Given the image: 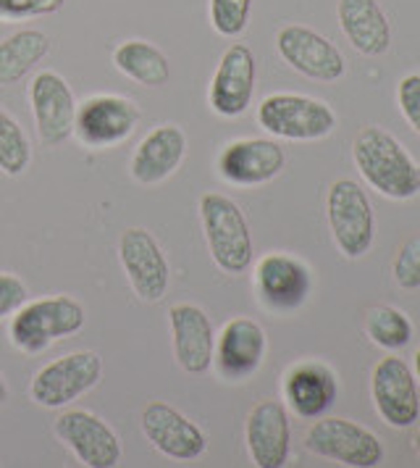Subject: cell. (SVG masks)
<instances>
[{"instance_id": "8fae6325", "label": "cell", "mask_w": 420, "mask_h": 468, "mask_svg": "<svg viewBox=\"0 0 420 468\" xmlns=\"http://www.w3.org/2000/svg\"><path fill=\"white\" fill-rule=\"evenodd\" d=\"M119 256L124 263V271L129 282H131V290L147 303H155L166 295L168 290V263L161 245L155 242V237L140 229V227H131L121 232L119 239Z\"/></svg>"}, {"instance_id": "d6a6232c", "label": "cell", "mask_w": 420, "mask_h": 468, "mask_svg": "<svg viewBox=\"0 0 420 468\" xmlns=\"http://www.w3.org/2000/svg\"><path fill=\"white\" fill-rule=\"evenodd\" d=\"M5 395H8V389H5V382H3V377H0V405L5 403Z\"/></svg>"}, {"instance_id": "e0dca14e", "label": "cell", "mask_w": 420, "mask_h": 468, "mask_svg": "<svg viewBox=\"0 0 420 468\" xmlns=\"http://www.w3.org/2000/svg\"><path fill=\"white\" fill-rule=\"evenodd\" d=\"M281 169H284V150L273 140H236L226 145L218 158L221 176L239 187L271 182Z\"/></svg>"}, {"instance_id": "7402d4cb", "label": "cell", "mask_w": 420, "mask_h": 468, "mask_svg": "<svg viewBox=\"0 0 420 468\" xmlns=\"http://www.w3.org/2000/svg\"><path fill=\"white\" fill-rule=\"evenodd\" d=\"M339 24L362 56H381L392 43V29L378 0H339Z\"/></svg>"}, {"instance_id": "277c9868", "label": "cell", "mask_w": 420, "mask_h": 468, "mask_svg": "<svg viewBox=\"0 0 420 468\" xmlns=\"http://www.w3.org/2000/svg\"><path fill=\"white\" fill-rule=\"evenodd\" d=\"M257 122L266 132L284 140H320L336 127L334 111L326 103L294 92L268 95L257 106Z\"/></svg>"}, {"instance_id": "52a82bcc", "label": "cell", "mask_w": 420, "mask_h": 468, "mask_svg": "<svg viewBox=\"0 0 420 468\" xmlns=\"http://www.w3.org/2000/svg\"><path fill=\"white\" fill-rule=\"evenodd\" d=\"M326 211L339 250L347 258L365 256L373 242V208L365 192L352 179H339L329 190Z\"/></svg>"}, {"instance_id": "d4e9b609", "label": "cell", "mask_w": 420, "mask_h": 468, "mask_svg": "<svg viewBox=\"0 0 420 468\" xmlns=\"http://www.w3.org/2000/svg\"><path fill=\"white\" fill-rule=\"evenodd\" d=\"M50 50V40L40 29H21L16 35L5 37L0 43V85L19 82L26 71H32L35 64Z\"/></svg>"}, {"instance_id": "5bb4252c", "label": "cell", "mask_w": 420, "mask_h": 468, "mask_svg": "<svg viewBox=\"0 0 420 468\" xmlns=\"http://www.w3.org/2000/svg\"><path fill=\"white\" fill-rule=\"evenodd\" d=\"M142 431L155 450L173 461H194L208 450V440L197 426L163 400H152L142 410Z\"/></svg>"}, {"instance_id": "ac0fdd59", "label": "cell", "mask_w": 420, "mask_h": 468, "mask_svg": "<svg viewBox=\"0 0 420 468\" xmlns=\"http://www.w3.org/2000/svg\"><path fill=\"white\" fill-rule=\"evenodd\" d=\"M260 300L273 311H292L310 292V271L284 253L266 256L255 269Z\"/></svg>"}, {"instance_id": "9a60e30c", "label": "cell", "mask_w": 420, "mask_h": 468, "mask_svg": "<svg viewBox=\"0 0 420 468\" xmlns=\"http://www.w3.org/2000/svg\"><path fill=\"white\" fill-rule=\"evenodd\" d=\"M252 92H255V56L247 45H229L210 82V108L218 116L234 119L247 111Z\"/></svg>"}, {"instance_id": "8992f818", "label": "cell", "mask_w": 420, "mask_h": 468, "mask_svg": "<svg viewBox=\"0 0 420 468\" xmlns=\"http://www.w3.org/2000/svg\"><path fill=\"white\" fill-rule=\"evenodd\" d=\"M305 445L320 458H331L341 466L371 468L381 463L383 447L373 431L347 419H320L308 429Z\"/></svg>"}, {"instance_id": "836d02e7", "label": "cell", "mask_w": 420, "mask_h": 468, "mask_svg": "<svg viewBox=\"0 0 420 468\" xmlns=\"http://www.w3.org/2000/svg\"><path fill=\"white\" fill-rule=\"evenodd\" d=\"M415 371H418V379H420V350L415 353Z\"/></svg>"}, {"instance_id": "603a6c76", "label": "cell", "mask_w": 420, "mask_h": 468, "mask_svg": "<svg viewBox=\"0 0 420 468\" xmlns=\"http://www.w3.org/2000/svg\"><path fill=\"white\" fill-rule=\"evenodd\" d=\"M287 403L299 419H318L329 410L336 398L334 374L320 363L294 366L284 382Z\"/></svg>"}, {"instance_id": "7a4b0ae2", "label": "cell", "mask_w": 420, "mask_h": 468, "mask_svg": "<svg viewBox=\"0 0 420 468\" xmlns=\"http://www.w3.org/2000/svg\"><path fill=\"white\" fill-rule=\"evenodd\" d=\"M84 326V308L68 295L24 303L11 321V340L26 356H37L56 340L77 335Z\"/></svg>"}, {"instance_id": "5b68a950", "label": "cell", "mask_w": 420, "mask_h": 468, "mask_svg": "<svg viewBox=\"0 0 420 468\" xmlns=\"http://www.w3.org/2000/svg\"><path fill=\"white\" fill-rule=\"evenodd\" d=\"M103 377V361L92 350L68 353L42 366L29 384L32 400L42 408H63L82 398Z\"/></svg>"}, {"instance_id": "e575fe53", "label": "cell", "mask_w": 420, "mask_h": 468, "mask_svg": "<svg viewBox=\"0 0 420 468\" xmlns=\"http://www.w3.org/2000/svg\"><path fill=\"white\" fill-rule=\"evenodd\" d=\"M415 450H418V455H420V431L415 434Z\"/></svg>"}, {"instance_id": "6da1fadb", "label": "cell", "mask_w": 420, "mask_h": 468, "mask_svg": "<svg viewBox=\"0 0 420 468\" xmlns=\"http://www.w3.org/2000/svg\"><path fill=\"white\" fill-rule=\"evenodd\" d=\"M352 155L362 179L381 195L392 200H407L420 192V166L386 129H360Z\"/></svg>"}, {"instance_id": "4316f807", "label": "cell", "mask_w": 420, "mask_h": 468, "mask_svg": "<svg viewBox=\"0 0 420 468\" xmlns=\"http://www.w3.org/2000/svg\"><path fill=\"white\" fill-rule=\"evenodd\" d=\"M29 158H32V148L24 129L14 122V116H8L0 108V169L8 176H16L29 166Z\"/></svg>"}, {"instance_id": "4fadbf2b", "label": "cell", "mask_w": 420, "mask_h": 468, "mask_svg": "<svg viewBox=\"0 0 420 468\" xmlns=\"http://www.w3.org/2000/svg\"><path fill=\"white\" fill-rule=\"evenodd\" d=\"M276 48L294 71L310 80L334 82L344 74V58L336 50V45L308 27H299V24L284 27L276 37Z\"/></svg>"}, {"instance_id": "30bf717a", "label": "cell", "mask_w": 420, "mask_h": 468, "mask_svg": "<svg viewBox=\"0 0 420 468\" xmlns=\"http://www.w3.org/2000/svg\"><path fill=\"white\" fill-rule=\"evenodd\" d=\"M371 395L381 419L394 429H407L418 421L420 400L415 377L402 358H383L373 368Z\"/></svg>"}, {"instance_id": "83f0119b", "label": "cell", "mask_w": 420, "mask_h": 468, "mask_svg": "<svg viewBox=\"0 0 420 468\" xmlns=\"http://www.w3.org/2000/svg\"><path fill=\"white\" fill-rule=\"evenodd\" d=\"M252 0H210V24L218 35L236 37L250 19Z\"/></svg>"}, {"instance_id": "f546056e", "label": "cell", "mask_w": 420, "mask_h": 468, "mask_svg": "<svg viewBox=\"0 0 420 468\" xmlns=\"http://www.w3.org/2000/svg\"><path fill=\"white\" fill-rule=\"evenodd\" d=\"M66 0H0V19H32L61 11Z\"/></svg>"}, {"instance_id": "2e32d148", "label": "cell", "mask_w": 420, "mask_h": 468, "mask_svg": "<svg viewBox=\"0 0 420 468\" xmlns=\"http://www.w3.org/2000/svg\"><path fill=\"white\" fill-rule=\"evenodd\" d=\"M168 319H171L173 353H176L179 366L187 374L208 371L213 363L215 340H213L210 319L203 314V308H197L192 303H179V305H171Z\"/></svg>"}, {"instance_id": "44dd1931", "label": "cell", "mask_w": 420, "mask_h": 468, "mask_svg": "<svg viewBox=\"0 0 420 468\" xmlns=\"http://www.w3.org/2000/svg\"><path fill=\"white\" fill-rule=\"evenodd\" d=\"M184 153H187L184 132L173 124H161L140 143L131 158V176L140 185H158L179 169Z\"/></svg>"}, {"instance_id": "ffe728a7", "label": "cell", "mask_w": 420, "mask_h": 468, "mask_svg": "<svg viewBox=\"0 0 420 468\" xmlns=\"http://www.w3.org/2000/svg\"><path fill=\"white\" fill-rule=\"evenodd\" d=\"M215 363L221 377L247 379L266 356V332L252 319H231L215 345Z\"/></svg>"}, {"instance_id": "d6986e66", "label": "cell", "mask_w": 420, "mask_h": 468, "mask_svg": "<svg viewBox=\"0 0 420 468\" xmlns=\"http://www.w3.org/2000/svg\"><path fill=\"white\" fill-rule=\"evenodd\" d=\"M247 450L257 468H281L289 458V419L278 400H263L247 419Z\"/></svg>"}, {"instance_id": "9c48e42d", "label": "cell", "mask_w": 420, "mask_h": 468, "mask_svg": "<svg viewBox=\"0 0 420 468\" xmlns=\"http://www.w3.org/2000/svg\"><path fill=\"white\" fill-rule=\"evenodd\" d=\"M140 122L134 103L119 95H95L77 108L74 132L87 148H110L124 143Z\"/></svg>"}, {"instance_id": "1f68e13d", "label": "cell", "mask_w": 420, "mask_h": 468, "mask_svg": "<svg viewBox=\"0 0 420 468\" xmlns=\"http://www.w3.org/2000/svg\"><path fill=\"white\" fill-rule=\"evenodd\" d=\"M29 292L16 274H0V319L16 314L26 303Z\"/></svg>"}, {"instance_id": "f1b7e54d", "label": "cell", "mask_w": 420, "mask_h": 468, "mask_svg": "<svg viewBox=\"0 0 420 468\" xmlns=\"http://www.w3.org/2000/svg\"><path fill=\"white\" fill-rule=\"evenodd\" d=\"M394 277L399 287L404 290H418L420 287V237H410L394 261Z\"/></svg>"}, {"instance_id": "cb8c5ba5", "label": "cell", "mask_w": 420, "mask_h": 468, "mask_svg": "<svg viewBox=\"0 0 420 468\" xmlns=\"http://www.w3.org/2000/svg\"><path fill=\"white\" fill-rule=\"evenodd\" d=\"M113 64L129 80L145 87H163L171 80L168 58L161 53V48L145 40H126L119 45L113 53Z\"/></svg>"}, {"instance_id": "ba28073f", "label": "cell", "mask_w": 420, "mask_h": 468, "mask_svg": "<svg viewBox=\"0 0 420 468\" xmlns=\"http://www.w3.org/2000/svg\"><path fill=\"white\" fill-rule=\"evenodd\" d=\"M56 434L84 466L113 468L121 461V442L100 416L74 408L56 419Z\"/></svg>"}, {"instance_id": "7c38bea8", "label": "cell", "mask_w": 420, "mask_h": 468, "mask_svg": "<svg viewBox=\"0 0 420 468\" xmlns=\"http://www.w3.org/2000/svg\"><path fill=\"white\" fill-rule=\"evenodd\" d=\"M29 101L37 122V134L45 145H58L74 134L77 101L61 74L40 71L29 85Z\"/></svg>"}, {"instance_id": "4dcf8cb0", "label": "cell", "mask_w": 420, "mask_h": 468, "mask_svg": "<svg viewBox=\"0 0 420 468\" xmlns=\"http://www.w3.org/2000/svg\"><path fill=\"white\" fill-rule=\"evenodd\" d=\"M399 108L407 119V124L420 134V74H407L397 90Z\"/></svg>"}, {"instance_id": "484cf974", "label": "cell", "mask_w": 420, "mask_h": 468, "mask_svg": "<svg viewBox=\"0 0 420 468\" xmlns=\"http://www.w3.org/2000/svg\"><path fill=\"white\" fill-rule=\"evenodd\" d=\"M365 332L368 337L386 347V350H397V347H404L410 337H413V326L407 316L397 311V308H389V305H381V308H373L365 319Z\"/></svg>"}, {"instance_id": "3957f363", "label": "cell", "mask_w": 420, "mask_h": 468, "mask_svg": "<svg viewBox=\"0 0 420 468\" xmlns=\"http://www.w3.org/2000/svg\"><path fill=\"white\" fill-rule=\"evenodd\" d=\"M200 213L210 256L218 263V269H224L226 274H242L252 261V237L245 213L239 211L231 197L218 192L203 195Z\"/></svg>"}]
</instances>
